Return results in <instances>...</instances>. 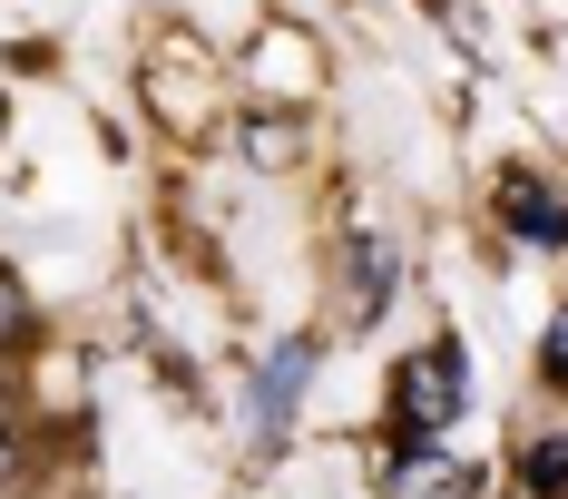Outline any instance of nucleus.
Masks as SVG:
<instances>
[{"mask_svg":"<svg viewBox=\"0 0 568 499\" xmlns=\"http://www.w3.org/2000/svg\"><path fill=\"white\" fill-rule=\"evenodd\" d=\"M0 118H10V99H0Z\"/></svg>","mask_w":568,"mask_h":499,"instance_id":"9","label":"nucleus"},{"mask_svg":"<svg viewBox=\"0 0 568 499\" xmlns=\"http://www.w3.org/2000/svg\"><path fill=\"white\" fill-rule=\"evenodd\" d=\"M539 363H549V383H568V314L549 324V353H539Z\"/></svg>","mask_w":568,"mask_h":499,"instance_id":"7","label":"nucleus"},{"mask_svg":"<svg viewBox=\"0 0 568 499\" xmlns=\"http://www.w3.org/2000/svg\"><path fill=\"white\" fill-rule=\"evenodd\" d=\"M393 499H480V470L470 460H442V450H412L393 470Z\"/></svg>","mask_w":568,"mask_h":499,"instance_id":"3","label":"nucleus"},{"mask_svg":"<svg viewBox=\"0 0 568 499\" xmlns=\"http://www.w3.org/2000/svg\"><path fill=\"white\" fill-rule=\"evenodd\" d=\"M10 333H20V284L0 275V343H10Z\"/></svg>","mask_w":568,"mask_h":499,"instance_id":"8","label":"nucleus"},{"mask_svg":"<svg viewBox=\"0 0 568 499\" xmlns=\"http://www.w3.org/2000/svg\"><path fill=\"white\" fill-rule=\"evenodd\" d=\"M460 391H470L460 343H432L422 363H402V383H393V431H402L412 450H432V441L460 421Z\"/></svg>","mask_w":568,"mask_h":499,"instance_id":"1","label":"nucleus"},{"mask_svg":"<svg viewBox=\"0 0 568 499\" xmlns=\"http://www.w3.org/2000/svg\"><path fill=\"white\" fill-rule=\"evenodd\" d=\"M383 284H393V255H383V245H363V314L383 304Z\"/></svg>","mask_w":568,"mask_h":499,"instance_id":"6","label":"nucleus"},{"mask_svg":"<svg viewBox=\"0 0 568 499\" xmlns=\"http://www.w3.org/2000/svg\"><path fill=\"white\" fill-rule=\"evenodd\" d=\"M529 490H539V499H568V450H559V441L529 450Z\"/></svg>","mask_w":568,"mask_h":499,"instance_id":"5","label":"nucleus"},{"mask_svg":"<svg viewBox=\"0 0 568 499\" xmlns=\"http://www.w3.org/2000/svg\"><path fill=\"white\" fill-rule=\"evenodd\" d=\"M304 383H314V343H275L265 373H255V391H245V450H255V460H275V450H284Z\"/></svg>","mask_w":568,"mask_h":499,"instance_id":"2","label":"nucleus"},{"mask_svg":"<svg viewBox=\"0 0 568 499\" xmlns=\"http://www.w3.org/2000/svg\"><path fill=\"white\" fill-rule=\"evenodd\" d=\"M510 225L529 235V245H568V206H559V196H539L529 176L510 186Z\"/></svg>","mask_w":568,"mask_h":499,"instance_id":"4","label":"nucleus"}]
</instances>
